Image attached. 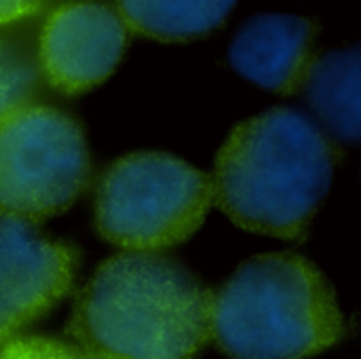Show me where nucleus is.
Listing matches in <instances>:
<instances>
[{"label":"nucleus","instance_id":"nucleus-11","mask_svg":"<svg viewBox=\"0 0 361 359\" xmlns=\"http://www.w3.org/2000/svg\"><path fill=\"white\" fill-rule=\"evenodd\" d=\"M44 76L36 36L23 28H0V118L40 104Z\"/></svg>","mask_w":361,"mask_h":359},{"label":"nucleus","instance_id":"nucleus-9","mask_svg":"<svg viewBox=\"0 0 361 359\" xmlns=\"http://www.w3.org/2000/svg\"><path fill=\"white\" fill-rule=\"evenodd\" d=\"M309 106L338 142L357 144L361 133V55L357 47L317 57L302 83Z\"/></svg>","mask_w":361,"mask_h":359},{"label":"nucleus","instance_id":"nucleus-2","mask_svg":"<svg viewBox=\"0 0 361 359\" xmlns=\"http://www.w3.org/2000/svg\"><path fill=\"white\" fill-rule=\"evenodd\" d=\"M341 159L307 114L271 108L239 123L222 144L214 203L241 229L300 241L324 203Z\"/></svg>","mask_w":361,"mask_h":359},{"label":"nucleus","instance_id":"nucleus-6","mask_svg":"<svg viewBox=\"0 0 361 359\" xmlns=\"http://www.w3.org/2000/svg\"><path fill=\"white\" fill-rule=\"evenodd\" d=\"M76 269V248L36 224L0 216V347L70 294Z\"/></svg>","mask_w":361,"mask_h":359},{"label":"nucleus","instance_id":"nucleus-3","mask_svg":"<svg viewBox=\"0 0 361 359\" xmlns=\"http://www.w3.org/2000/svg\"><path fill=\"white\" fill-rule=\"evenodd\" d=\"M343 334L330 281L294 252L254 256L214 292L212 341L231 359H309Z\"/></svg>","mask_w":361,"mask_h":359},{"label":"nucleus","instance_id":"nucleus-1","mask_svg":"<svg viewBox=\"0 0 361 359\" xmlns=\"http://www.w3.org/2000/svg\"><path fill=\"white\" fill-rule=\"evenodd\" d=\"M214 292L161 252H121L78 292L68 324L87 359H195L212 341Z\"/></svg>","mask_w":361,"mask_h":359},{"label":"nucleus","instance_id":"nucleus-4","mask_svg":"<svg viewBox=\"0 0 361 359\" xmlns=\"http://www.w3.org/2000/svg\"><path fill=\"white\" fill-rule=\"evenodd\" d=\"M214 205L212 180L157 150L116 159L95 188V229L125 252H161L190 239Z\"/></svg>","mask_w":361,"mask_h":359},{"label":"nucleus","instance_id":"nucleus-10","mask_svg":"<svg viewBox=\"0 0 361 359\" xmlns=\"http://www.w3.org/2000/svg\"><path fill=\"white\" fill-rule=\"evenodd\" d=\"M235 2H118L116 11L127 30L163 42H186L218 30Z\"/></svg>","mask_w":361,"mask_h":359},{"label":"nucleus","instance_id":"nucleus-5","mask_svg":"<svg viewBox=\"0 0 361 359\" xmlns=\"http://www.w3.org/2000/svg\"><path fill=\"white\" fill-rule=\"evenodd\" d=\"M89 148L68 112L34 104L0 118V216L40 224L89 184Z\"/></svg>","mask_w":361,"mask_h":359},{"label":"nucleus","instance_id":"nucleus-12","mask_svg":"<svg viewBox=\"0 0 361 359\" xmlns=\"http://www.w3.org/2000/svg\"><path fill=\"white\" fill-rule=\"evenodd\" d=\"M0 359H87L72 343L47 336H19L0 347Z\"/></svg>","mask_w":361,"mask_h":359},{"label":"nucleus","instance_id":"nucleus-13","mask_svg":"<svg viewBox=\"0 0 361 359\" xmlns=\"http://www.w3.org/2000/svg\"><path fill=\"white\" fill-rule=\"evenodd\" d=\"M47 8L42 2H0V28L19 25Z\"/></svg>","mask_w":361,"mask_h":359},{"label":"nucleus","instance_id":"nucleus-7","mask_svg":"<svg viewBox=\"0 0 361 359\" xmlns=\"http://www.w3.org/2000/svg\"><path fill=\"white\" fill-rule=\"evenodd\" d=\"M129 30L114 6L68 2L53 8L36 36L44 83L61 93H85L118 66Z\"/></svg>","mask_w":361,"mask_h":359},{"label":"nucleus","instance_id":"nucleus-8","mask_svg":"<svg viewBox=\"0 0 361 359\" xmlns=\"http://www.w3.org/2000/svg\"><path fill=\"white\" fill-rule=\"evenodd\" d=\"M317 23L288 13H264L247 19L235 34L228 59L247 80L275 93L302 89L315 61Z\"/></svg>","mask_w":361,"mask_h":359}]
</instances>
